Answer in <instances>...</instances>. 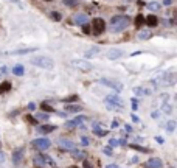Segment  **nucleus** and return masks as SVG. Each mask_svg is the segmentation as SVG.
I'll use <instances>...</instances> for the list:
<instances>
[{
  "label": "nucleus",
  "mask_w": 177,
  "mask_h": 168,
  "mask_svg": "<svg viewBox=\"0 0 177 168\" xmlns=\"http://www.w3.org/2000/svg\"><path fill=\"white\" fill-rule=\"evenodd\" d=\"M148 8L151 11H160V3H157V2H151V3H148Z\"/></svg>",
  "instance_id": "nucleus-27"
},
{
  "label": "nucleus",
  "mask_w": 177,
  "mask_h": 168,
  "mask_svg": "<svg viewBox=\"0 0 177 168\" xmlns=\"http://www.w3.org/2000/svg\"><path fill=\"white\" fill-rule=\"evenodd\" d=\"M81 26H83V33L84 34H90V33H92V26H90V22H87V24H84V25H81Z\"/></svg>",
  "instance_id": "nucleus-29"
},
{
  "label": "nucleus",
  "mask_w": 177,
  "mask_h": 168,
  "mask_svg": "<svg viewBox=\"0 0 177 168\" xmlns=\"http://www.w3.org/2000/svg\"><path fill=\"white\" fill-rule=\"evenodd\" d=\"M71 156H73L75 159H81V160H84L87 154H85V151H81V149L75 148V149H71Z\"/></svg>",
  "instance_id": "nucleus-20"
},
{
  "label": "nucleus",
  "mask_w": 177,
  "mask_h": 168,
  "mask_svg": "<svg viewBox=\"0 0 177 168\" xmlns=\"http://www.w3.org/2000/svg\"><path fill=\"white\" fill-rule=\"evenodd\" d=\"M106 168H120V167H118L117 163H110V165H107Z\"/></svg>",
  "instance_id": "nucleus-43"
},
{
  "label": "nucleus",
  "mask_w": 177,
  "mask_h": 168,
  "mask_svg": "<svg viewBox=\"0 0 177 168\" xmlns=\"http://www.w3.org/2000/svg\"><path fill=\"white\" fill-rule=\"evenodd\" d=\"M51 17H53V20H56V22H61L62 20V14H61V13H58V11H53L51 13Z\"/></svg>",
  "instance_id": "nucleus-34"
},
{
  "label": "nucleus",
  "mask_w": 177,
  "mask_h": 168,
  "mask_svg": "<svg viewBox=\"0 0 177 168\" xmlns=\"http://www.w3.org/2000/svg\"><path fill=\"white\" fill-rule=\"evenodd\" d=\"M95 134L98 135V137H104V135H107V131L106 129H95Z\"/></svg>",
  "instance_id": "nucleus-35"
},
{
  "label": "nucleus",
  "mask_w": 177,
  "mask_h": 168,
  "mask_svg": "<svg viewBox=\"0 0 177 168\" xmlns=\"http://www.w3.org/2000/svg\"><path fill=\"white\" fill-rule=\"evenodd\" d=\"M155 140H157V142H158V143H163V139H162V137H157Z\"/></svg>",
  "instance_id": "nucleus-48"
},
{
  "label": "nucleus",
  "mask_w": 177,
  "mask_h": 168,
  "mask_svg": "<svg viewBox=\"0 0 177 168\" xmlns=\"http://www.w3.org/2000/svg\"><path fill=\"white\" fill-rule=\"evenodd\" d=\"M126 2H134V0H126Z\"/></svg>",
  "instance_id": "nucleus-51"
},
{
  "label": "nucleus",
  "mask_w": 177,
  "mask_h": 168,
  "mask_svg": "<svg viewBox=\"0 0 177 168\" xmlns=\"http://www.w3.org/2000/svg\"><path fill=\"white\" fill-rule=\"evenodd\" d=\"M87 120H89V119H87L85 115H78L76 119L67 121V123H65V128H76V126H81L84 121H87Z\"/></svg>",
  "instance_id": "nucleus-9"
},
{
  "label": "nucleus",
  "mask_w": 177,
  "mask_h": 168,
  "mask_svg": "<svg viewBox=\"0 0 177 168\" xmlns=\"http://www.w3.org/2000/svg\"><path fill=\"white\" fill-rule=\"evenodd\" d=\"M163 3H165V5H166V6H169V5H171V3H172V0H163Z\"/></svg>",
  "instance_id": "nucleus-44"
},
{
  "label": "nucleus",
  "mask_w": 177,
  "mask_h": 168,
  "mask_svg": "<svg viewBox=\"0 0 177 168\" xmlns=\"http://www.w3.org/2000/svg\"><path fill=\"white\" fill-rule=\"evenodd\" d=\"M109 146H110V148L118 146V140L117 139H110V140H109Z\"/></svg>",
  "instance_id": "nucleus-37"
},
{
  "label": "nucleus",
  "mask_w": 177,
  "mask_h": 168,
  "mask_svg": "<svg viewBox=\"0 0 177 168\" xmlns=\"http://www.w3.org/2000/svg\"><path fill=\"white\" fill-rule=\"evenodd\" d=\"M176 84V73L174 72H160L151 79L152 87H162V86H174Z\"/></svg>",
  "instance_id": "nucleus-1"
},
{
  "label": "nucleus",
  "mask_w": 177,
  "mask_h": 168,
  "mask_svg": "<svg viewBox=\"0 0 177 168\" xmlns=\"http://www.w3.org/2000/svg\"><path fill=\"white\" fill-rule=\"evenodd\" d=\"M132 109H134V111H137V109H138V104H137V98H132Z\"/></svg>",
  "instance_id": "nucleus-39"
},
{
  "label": "nucleus",
  "mask_w": 177,
  "mask_h": 168,
  "mask_svg": "<svg viewBox=\"0 0 177 168\" xmlns=\"http://www.w3.org/2000/svg\"><path fill=\"white\" fill-rule=\"evenodd\" d=\"M134 25H135V28H142V26L144 25V16L143 14H137L135 16V20H134Z\"/></svg>",
  "instance_id": "nucleus-19"
},
{
  "label": "nucleus",
  "mask_w": 177,
  "mask_h": 168,
  "mask_svg": "<svg viewBox=\"0 0 177 168\" xmlns=\"http://www.w3.org/2000/svg\"><path fill=\"white\" fill-rule=\"evenodd\" d=\"M78 95H70V97H65L64 100H62V101H64V103H67V104H69V103H73V101H78Z\"/></svg>",
  "instance_id": "nucleus-30"
},
{
  "label": "nucleus",
  "mask_w": 177,
  "mask_h": 168,
  "mask_svg": "<svg viewBox=\"0 0 177 168\" xmlns=\"http://www.w3.org/2000/svg\"><path fill=\"white\" fill-rule=\"evenodd\" d=\"M6 70H8V69H6L5 66H2V67H0V72H2V73H6Z\"/></svg>",
  "instance_id": "nucleus-45"
},
{
  "label": "nucleus",
  "mask_w": 177,
  "mask_h": 168,
  "mask_svg": "<svg viewBox=\"0 0 177 168\" xmlns=\"http://www.w3.org/2000/svg\"><path fill=\"white\" fill-rule=\"evenodd\" d=\"M162 160L158 157H152V159H149V160L144 163V167L146 168H162Z\"/></svg>",
  "instance_id": "nucleus-14"
},
{
  "label": "nucleus",
  "mask_w": 177,
  "mask_h": 168,
  "mask_svg": "<svg viewBox=\"0 0 177 168\" xmlns=\"http://www.w3.org/2000/svg\"><path fill=\"white\" fill-rule=\"evenodd\" d=\"M2 162H5V153L0 151V163H2Z\"/></svg>",
  "instance_id": "nucleus-42"
},
{
  "label": "nucleus",
  "mask_w": 177,
  "mask_h": 168,
  "mask_svg": "<svg viewBox=\"0 0 177 168\" xmlns=\"http://www.w3.org/2000/svg\"><path fill=\"white\" fill-rule=\"evenodd\" d=\"M53 131H56V126L54 125H40V126H37V132H40V134H50V132H53Z\"/></svg>",
  "instance_id": "nucleus-16"
},
{
  "label": "nucleus",
  "mask_w": 177,
  "mask_h": 168,
  "mask_svg": "<svg viewBox=\"0 0 177 168\" xmlns=\"http://www.w3.org/2000/svg\"><path fill=\"white\" fill-rule=\"evenodd\" d=\"M36 120H42V121H47L48 120V114H44V112H39L37 115L34 117Z\"/></svg>",
  "instance_id": "nucleus-33"
},
{
  "label": "nucleus",
  "mask_w": 177,
  "mask_h": 168,
  "mask_svg": "<svg viewBox=\"0 0 177 168\" xmlns=\"http://www.w3.org/2000/svg\"><path fill=\"white\" fill-rule=\"evenodd\" d=\"M25 151H26L25 146H19L12 151V163H14L16 167L22 165V162H24V159H25Z\"/></svg>",
  "instance_id": "nucleus-6"
},
{
  "label": "nucleus",
  "mask_w": 177,
  "mask_h": 168,
  "mask_svg": "<svg viewBox=\"0 0 177 168\" xmlns=\"http://www.w3.org/2000/svg\"><path fill=\"white\" fill-rule=\"evenodd\" d=\"M10 90H11V83H10V81H3V83L0 84V95L10 92Z\"/></svg>",
  "instance_id": "nucleus-21"
},
{
  "label": "nucleus",
  "mask_w": 177,
  "mask_h": 168,
  "mask_svg": "<svg viewBox=\"0 0 177 168\" xmlns=\"http://www.w3.org/2000/svg\"><path fill=\"white\" fill-rule=\"evenodd\" d=\"M12 73H14L16 76H24L25 73V69H24V66H20V64H17L12 67Z\"/></svg>",
  "instance_id": "nucleus-22"
},
{
  "label": "nucleus",
  "mask_w": 177,
  "mask_h": 168,
  "mask_svg": "<svg viewBox=\"0 0 177 168\" xmlns=\"http://www.w3.org/2000/svg\"><path fill=\"white\" fill-rule=\"evenodd\" d=\"M71 66L76 67L79 72H90L92 70V64L87 62L85 59H73L71 61Z\"/></svg>",
  "instance_id": "nucleus-8"
},
{
  "label": "nucleus",
  "mask_w": 177,
  "mask_h": 168,
  "mask_svg": "<svg viewBox=\"0 0 177 168\" xmlns=\"http://www.w3.org/2000/svg\"><path fill=\"white\" fill-rule=\"evenodd\" d=\"M123 54H124L123 50H120V48H110V50H109V52L106 53V56H107V59L115 61V59H120Z\"/></svg>",
  "instance_id": "nucleus-10"
},
{
  "label": "nucleus",
  "mask_w": 177,
  "mask_h": 168,
  "mask_svg": "<svg viewBox=\"0 0 177 168\" xmlns=\"http://www.w3.org/2000/svg\"><path fill=\"white\" fill-rule=\"evenodd\" d=\"M144 24H148L149 26H157L158 25V17L155 14H149L144 17Z\"/></svg>",
  "instance_id": "nucleus-18"
},
{
  "label": "nucleus",
  "mask_w": 177,
  "mask_h": 168,
  "mask_svg": "<svg viewBox=\"0 0 177 168\" xmlns=\"http://www.w3.org/2000/svg\"><path fill=\"white\" fill-rule=\"evenodd\" d=\"M73 24H76V25H84V24H87L89 22V17H87V14H76L75 17H73Z\"/></svg>",
  "instance_id": "nucleus-17"
},
{
  "label": "nucleus",
  "mask_w": 177,
  "mask_h": 168,
  "mask_svg": "<svg viewBox=\"0 0 177 168\" xmlns=\"http://www.w3.org/2000/svg\"><path fill=\"white\" fill-rule=\"evenodd\" d=\"M33 52H37V47H31V48H19V50H11V52H6L5 54H28V53H33Z\"/></svg>",
  "instance_id": "nucleus-13"
},
{
  "label": "nucleus",
  "mask_w": 177,
  "mask_h": 168,
  "mask_svg": "<svg viewBox=\"0 0 177 168\" xmlns=\"http://www.w3.org/2000/svg\"><path fill=\"white\" fill-rule=\"evenodd\" d=\"M166 129H168V132H174V129H176V121H172L169 120L166 123Z\"/></svg>",
  "instance_id": "nucleus-32"
},
{
  "label": "nucleus",
  "mask_w": 177,
  "mask_h": 168,
  "mask_svg": "<svg viewBox=\"0 0 177 168\" xmlns=\"http://www.w3.org/2000/svg\"><path fill=\"white\" fill-rule=\"evenodd\" d=\"M151 38V31L149 30H140V33H138V39L140 40H146Z\"/></svg>",
  "instance_id": "nucleus-24"
},
{
  "label": "nucleus",
  "mask_w": 177,
  "mask_h": 168,
  "mask_svg": "<svg viewBox=\"0 0 177 168\" xmlns=\"http://www.w3.org/2000/svg\"><path fill=\"white\" fill-rule=\"evenodd\" d=\"M40 109H42V111H45L47 114H50V112H54V109L50 106L48 103H40Z\"/></svg>",
  "instance_id": "nucleus-28"
},
{
  "label": "nucleus",
  "mask_w": 177,
  "mask_h": 168,
  "mask_svg": "<svg viewBox=\"0 0 177 168\" xmlns=\"http://www.w3.org/2000/svg\"><path fill=\"white\" fill-rule=\"evenodd\" d=\"M81 143H83L84 146H89V145H90V140H89L87 137H81Z\"/></svg>",
  "instance_id": "nucleus-38"
},
{
  "label": "nucleus",
  "mask_w": 177,
  "mask_h": 168,
  "mask_svg": "<svg viewBox=\"0 0 177 168\" xmlns=\"http://www.w3.org/2000/svg\"><path fill=\"white\" fill-rule=\"evenodd\" d=\"M36 109V103H28V111H34Z\"/></svg>",
  "instance_id": "nucleus-41"
},
{
  "label": "nucleus",
  "mask_w": 177,
  "mask_h": 168,
  "mask_svg": "<svg viewBox=\"0 0 177 168\" xmlns=\"http://www.w3.org/2000/svg\"><path fill=\"white\" fill-rule=\"evenodd\" d=\"M92 33L95 36H99L104 33V30H106V22H104V19H101V17H95V19L92 20Z\"/></svg>",
  "instance_id": "nucleus-4"
},
{
  "label": "nucleus",
  "mask_w": 177,
  "mask_h": 168,
  "mask_svg": "<svg viewBox=\"0 0 177 168\" xmlns=\"http://www.w3.org/2000/svg\"><path fill=\"white\" fill-rule=\"evenodd\" d=\"M130 148L135 149V151H140V153H149V149L148 148H143V146H140V145H130Z\"/></svg>",
  "instance_id": "nucleus-31"
},
{
  "label": "nucleus",
  "mask_w": 177,
  "mask_h": 168,
  "mask_svg": "<svg viewBox=\"0 0 177 168\" xmlns=\"http://www.w3.org/2000/svg\"><path fill=\"white\" fill-rule=\"evenodd\" d=\"M117 126H118V121L113 120V121H112V128H117Z\"/></svg>",
  "instance_id": "nucleus-46"
},
{
  "label": "nucleus",
  "mask_w": 177,
  "mask_h": 168,
  "mask_svg": "<svg viewBox=\"0 0 177 168\" xmlns=\"http://www.w3.org/2000/svg\"><path fill=\"white\" fill-rule=\"evenodd\" d=\"M65 111L67 112H81V111H83V107L78 106V104H67Z\"/></svg>",
  "instance_id": "nucleus-23"
},
{
  "label": "nucleus",
  "mask_w": 177,
  "mask_h": 168,
  "mask_svg": "<svg viewBox=\"0 0 177 168\" xmlns=\"http://www.w3.org/2000/svg\"><path fill=\"white\" fill-rule=\"evenodd\" d=\"M44 2H53V0H44Z\"/></svg>",
  "instance_id": "nucleus-50"
},
{
  "label": "nucleus",
  "mask_w": 177,
  "mask_h": 168,
  "mask_svg": "<svg viewBox=\"0 0 177 168\" xmlns=\"http://www.w3.org/2000/svg\"><path fill=\"white\" fill-rule=\"evenodd\" d=\"M64 5L69 8H76L79 5V0H64Z\"/></svg>",
  "instance_id": "nucleus-25"
},
{
  "label": "nucleus",
  "mask_w": 177,
  "mask_h": 168,
  "mask_svg": "<svg viewBox=\"0 0 177 168\" xmlns=\"http://www.w3.org/2000/svg\"><path fill=\"white\" fill-rule=\"evenodd\" d=\"M96 53H99V47H93V48L85 52V58H92L93 54H96Z\"/></svg>",
  "instance_id": "nucleus-26"
},
{
  "label": "nucleus",
  "mask_w": 177,
  "mask_h": 168,
  "mask_svg": "<svg viewBox=\"0 0 177 168\" xmlns=\"http://www.w3.org/2000/svg\"><path fill=\"white\" fill-rule=\"evenodd\" d=\"M31 146L39 149V151H45V149H48L50 146H51V142H50L48 139H45V137H40V139L33 140V142H31Z\"/></svg>",
  "instance_id": "nucleus-7"
},
{
  "label": "nucleus",
  "mask_w": 177,
  "mask_h": 168,
  "mask_svg": "<svg viewBox=\"0 0 177 168\" xmlns=\"http://www.w3.org/2000/svg\"><path fill=\"white\" fill-rule=\"evenodd\" d=\"M101 84L107 86V87H110V89H113V90H117V92H121V89H123V86H121L120 83H117V81H112V79H109V78H103V79H101Z\"/></svg>",
  "instance_id": "nucleus-11"
},
{
  "label": "nucleus",
  "mask_w": 177,
  "mask_h": 168,
  "mask_svg": "<svg viewBox=\"0 0 177 168\" xmlns=\"http://www.w3.org/2000/svg\"><path fill=\"white\" fill-rule=\"evenodd\" d=\"M30 62L36 67H40V69H53L54 66V61L48 56H37V58H33L30 59Z\"/></svg>",
  "instance_id": "nucleus-3"
},
{
  "label": "nucleus",
  "mask_w": 177,
  "mask_h": 168,
  "mask_svg": "<svg viewBox=\"0 0 177 168\" xmlns=\"http://www.w3.org/2000/svg\"><path fill=\"white\" fill-rule=\"evenodd\" d=\"M83 165H84V168H93V167H92V163H90L87 159H84V163H83Z\"/></svg>",
  "instance_id": "nucleus-40"
},
{
  "label": "nucleus",
  "mask_w": 177,
  "mask_h": 168,
  "mask_svg": "<svg viewBox=\"0 0 177 168\" xmlns=\"http://www.w3.org/2000/svg\"><path fill=\"white\" fill-rule=\"evenodd\" d=\"M106 103H107V107L110 109V111H113V109H121L124 106L123 100L118 97V95H109L106 98Z\"/></svg>",
  "instance_id": "nucleus-5"
},
{
  "label": "nucleus",
  "mask_w": 177,
  "mask_h": 168,
  "mask_svg": "<svg viewBox=\"0 0 177 168\" xmlns=\"http://www.w3.org/2000/svg\"><path fill=\"white\" fill-rule=\"evenodd\" d=\"M58 143L61 145V148H62V149H70V151L78 146V145H76L73 140H69V139H59V140H58Z\"/></svg>",
  "instance_id": "nucleus-12"
},
{
  "label": "nucleus",
  "mask_w": 177,
  "mask_h": 168,
  "mask_svg": "<svg viewBox=\"0 0 177 168\" xmlns=\"http://www.w3.org/2000/svg\"><path fill=\"white\" fill-rule=\"evenodd\" d=\"M129 16H124V14H118V16H113L110 19V30L112 33H121L128 28L129 25Z\"/></svg>",
  "instance_id": "nucleus-2"
},
{
  "label": "nucleus",
  "mask_w": 177,
  "mask_h": 168,
  "mask_svg": "<svg viewBox=\"0 0 177 168\" xmlns=\"http://www.w3.org/2000/svg\"><path fill=\"white\" fill-rule=\"evenodd\" d=\"M134 93L140 97H148L152 93V87H134Z\"/></svg>",
  "instance_id": "nucleus-15"
},
{
  "label": "nucleus",
  "mask_w": 177,
  "mask_h": 168,
  "mask_svg": "<svg viewBox=\"0 0 177 168\" xmlns=\"http://www.w3.org/2000/svg\"><path fill=\"white\" fill-rule=\"evenodd\" d=\"M70 168H78V167H76V165H71V167H70Z\"/></svg>",
  "instance_id": "nucleus-49"
},
{
  "label": "nucleus",
  "mask_w": 177,
  "mask_h": 168,
  "mask_svg": "<svg viewBox=\"0 0 177 168\" xmlns=\"http://www.w3.org/2000/svg\"><path fill=\"white\" fill-rule=\"evenodd\" d=\"M132 120L135 121V123H138V121H140V120H138V119H137V117H135V115H132Z\"/></svg>",
  "instance_id": "nucleus-47"
},
{
  "label": "nucleus",
  "mask_w": 177,
  "mask_h": 168,
  "mask_svg": "<svg viewBox=\"0 0 177 168\" xmlns=\"http://www.w3.org/2000/svg\"><path fill=\"white\" fill-rule=\"evenodd\" d=\"M25 120L28 121L30 125H37V120H36L34 117H31V115H26V117H25Z\"/></svg>",
  "instance_id": "nucleus-36"
}]
</instances>
